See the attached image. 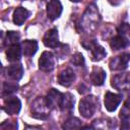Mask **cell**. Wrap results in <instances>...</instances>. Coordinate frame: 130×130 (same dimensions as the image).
Returning <instances> with one entry per match:
<instances>
[{
    "mask_svg": "<svg viewBox=\"0 0 130 130\" xmlns=\"http://www.w3.org/2000/svg\"><path fill=\"white\" fill-rule=\"evenodd\" d=\"M31 116L38 119H46L50 115L51 107L49 106L46 98H37L30 107Z\"/></svg>",
    "mask_w": 130,
    "mask_h": 130,
    "instance_id": "cell-1",
    "label": "cell"
},
{
    "mask_svg": "<svg viewBox=\"0 0 130 130\" xmlns=\"http://www.w3.org/2000/svg\"><path fill=\"white\" fill-rule=\"evenodd\" d=\"M99 101L93 95L83 98L79 103V112L84 118H90L96 111Z\"/></svg>",
    "mask_w": 130,
    "mask_h": 130,
    "instance_id": "cell-2",
    "label": "cell"
},
{
    "mask_svg": "<svg viewBox=\"0 0 130 130\" xmlns=\"http://www.w3.org/2000/svg\"><path fill=\"white\" fill-rule=\"evenodd\" d=\"M112 86L118 90H128L130 89V72H122L116 74L112 78Z\"/></svg>",
    "mask_w": 130,
    "mask_h": 130,
    "instance_id": "cell-3",
    "label": "cell"
},
{
    "mask_svg": "<svg viewBox=\"0 0 130 130\" xmlns=\"http://www.w3.org/2000/svg\"><path fill=\"white\" fill-rule=\"evenodd\" d=\"M54 65H55L54 55L49 51L43 52V54L39 59V68L42 71L49 72L54 69Z\"/></svg>",
    "mask_w": 130,
    "mask_h": 130,
    "instance_id": "cell-4",
    "label": "cell"
},
{
    "mask_svg": "<svg viewBox=\"0 0 130 130\" xmlns=\"http://www.w3.org/2000/svg\"><path fill=\"white\" fill-rule=\"evenodd\" d=\"M87 15H83V26L86 29H89L91 25H96L95 23L99 21V13L93 5L88 6L85 12Z\"/></svg>",
    "mask_w": 130,
    "mask_h": 130,
    "instance_id": "cell-5",
    "label": "cell"
},
{
    "mask_svg": "<svg viewBox=\"0 0 130 130\" xmlns=\"http://www.w3.org/2000/svg\"><path fill=\"white\" fill-rule=\"evenodd\" d=\"M121 101H122V95L121 94L108 91L105 94V101H104L105 102V108L109 112H114L118 108Z\"/></svg>",
    "mask_w": 130,
    "mask_h": 130,
    "instance_id": "cell-6",
    "label": "cell"
},
{
    "mask_svg": "<svg viewBox=\"0 0 130 130\" xmlns=\"http://www.w3.org/2000/svg\"><path fill=\"white\" fill-rule=\"evenodd\" d=\"M130 60V55L128 53H123L110 61V69L111 70H123L127 67L128 62Z\"/></svg>",
    "mask_w": 130,
    "mask_h": 130,
    "instance_id": "cell-7",
    "label": "cell"
},
{
    "mask_svg": "<svg viewBox=\"0 0 130 130\" xmlns=\"http://www.w3.org/2000/svg\"><path fill=\"white\" fill-rule=\"evenodd\" d=\"M63 95H64V93L58 91L55 88H51L49 90L46 99H47V102H48L49 106L51 107V109H56V108L60 109L62 100H63Z\"/></svg>",
    "mask_w": 130,
    "mask_h": 130,
    "instance_id": "cell-8",
    "label": "cell"
},
{
    "mask_svg": "<svg viewBox=\"0 0 130 130\" xmlns=\"http://www.w3.org/2000/svg\"><path fill=\"white\" fill-rule=\"evenodd\" d=\"M63 7L59 0H51L47 5V15L51 20L57 19L62 13Z\"/></svg>",
    "mask_w": 130,
    "mask_h": 130,
    "instance_id": "cell-9",
    "label": "cell"
},
{
    "mask_svg": "<svg viewBox=\"0 0 130 130\" xmlns=\"http://www.w3.org/2000/svg\"><path fill=\"white\" fill-rule=\"evenodd\" d=\"M44 45L49 48H56L59 45V36H58V30L56 28L49 29L43 39Z\"/></svg>",
    "mask_w": 130,
    "mask_h": 130,
    "instance_id": "cell-10",
    "label": "cell"
},
{
    "mask_svg": "<svg viewBox=\"0 0 130 130\" xmlns=\"http://www.w3.org/2000/svg\"><path fill=\"white\" fill-rule=\"evenodd\" d=\"M20 108H21L20 101L17 98H14V96L9 98L8 100H6L5 103H4V106H3V110L9 115L17 114L20 111Z\"/></svg>",
    "mask_w": 130,
    "mask_h": 130,
    "instance_id": "cell-11",
    "label": "cell"
},
{
    "mask_svg": "<svg viewBox=\"0 0 130 130\" xmlns=\"http://www.w3.org/2000/svg\"><path fill=\"white\" fill-rule=\"evenodd\" d=\"M74 79H75V74L71 68H66L62 70L58 75V82L63 86H69Z\"/></svg>",
    "mask_w": 130,
    "mask_h": 130,
    "instance_id": "cell-12",
    "label": "cell"
},
{
    "mask_svg": "<svg viewBox=\"0 0 130 130\" xmlns=\"http://www.w3.org/2000/svg\"><path fill=\"white\" fill-rule=\"evenodd\" d=\"M23 75V68L20 64H12L6 69V76L14 81L19 80Z\"/></svg>",
    "mask_w": 130,
    "mask_h": 130,
    "instance_id": "cell-13",
    "label": "cell"
},
{
    "mask_svg": "<svg viewBox=\"0 0 130 130\" xmlns=\"http://www.w3.org/2000/svg\"><path fill=\"white\" fill-rule=\"evenodd\" d=\"M106 79V72L103 68L101 67H93L90 73V81L93 85L100 86L104 83Z\"/></svg>",
    "mask_w": 130,
    "mask_h": 130,
    "instance_id": "cell-14",
    "label": "cell"
},
{
    "mask_svg": "<svg viewBox=\"0 0 130 130\" xmlns=\"http://www.w3.org/2000/svg\"><path fill=\"white\" fill-rule=\"evenodd\" d=\"M20 47H21L22 54L24 56H26V57H30V56H32L37 52V50H38V43L35 40H25V41L21 42Z\"/></svg>",
    "mask_w": 130,
    "mask_h": 130,
    "instance_id": "cell-15",
    "label": "cell"
},
{
    "mask_svg": "<svg viewBox=\"0 0 130 130\" xmlns=\"http://www.w3.org/2000/svg\"><path fill=\"white\" fill-rule=\"evenodd\" d=\"M22 51H21V47L18 44H14V45H10L6 51V57L7 60L10 62H16L20 59V55H21Z\"/></svg>",
    "mask_w": 130,
    "mask_h": 130,
    "instance_id": "cell-16",
    "label": "cell"
},
{
    "mask_svg": "<svg viewBox=\"0 0 130 130\" xmlns=\"http://www.w3.org/2000/svg\"><path fill=\"white\" fill-rule=\"evenodd\" d=\"M129 45V41L126 37L122 36V35H118L112 38L111 42H110V46L113 50H120V49H124Z\"/></svg>",
    "mask_w": 130,
    "mask_h": 130,
    "instance_id": "cell-17",
    "label": "cell"
},
{
    "mask_svg": "<svg viewBox=\"0 0 130 130\" xmlns=\"http://www.w3.org/2000/svg\"><path fill=\"white\" fill-rule=\"evenodd\" d=\"M29 12L24 7H17L13 12V22L16 25H21L27 18Z\"/></svg>",
    "mask_w": 130,
    "mask_h": 130,
    "instance_id": "cell-18",
    "label": "cell"
},
{
    "mask_svg": "<svg viewBox=\"0 0 130 130\" xmlns=\"http://www.w3.org/2000/svg\"><path fill=\"white\" fill-rule=\"evenodd\" d=\"M90 51H91V60L92 61H101L102 59H104V57H106L105 49L98 44H94L90 48Z\"/></svg>",
    "mask_w": 130,
    "mask_h": 130,
    "instance_id": "cell-19",
    "label": "cell"
},
{
    "mask_svg": "<svg viewBox=\"0 0 130 130\" xmlns=\"http://www.w3.org/2000/svg\"><path fill=\"white\" fill-rule=\"evenodd\" d=\"M73 105H74V99H73V96L70 93H64L60 109L62 111H70L73 108Z\"/></svg>",
    "mask_w": 130,
    "mask_h": 130,
    "instance_id": "cell-20",
    "label": "cell"
},
{
    "mask_svg": "<svg viewBox=\"0 0 130 130\" xmlns=\"http://www.w3.org/2000/svg\"><path fill=\"white\" fill-rule=\"evenodd\" d=\"M20 39V36L17 31H8L6 34V38L4 40V43L6 45H14V44H18V41Z\"/></svg>",
    "mask_w": 130,
    "mask_h": 130,
    "instance_id": "cell-21",
    "label": "cell"
},
{
    "mask_svg": "<svg viewBox=\"0 0 130 130\" xmlns=\"http://www.w3.org/2000/svg\"><path fill=\"white\" fill-rule=\"evenodd\" d=\"M64 129H74V128H79L81 127V121L75 117H71L68 120L65 121V123L62 126Z\"/></svg>",
    "mask_w": 130,
    "mask_h": 130,
    "instance_id": "cell-22",
    "label": "cell"
},
{
    "mask_svg": "<svg viewBox=\"0 0 130 130\" xmlns=\"http://www.w3.org/2000/svg\"><path fill=\"white\" fill-rule=\"evenodd\" d=\"M17 88H18V85L14 82H11V81H6L4 82L3 84V94H6V95H9L15 91H17Z\"/></svg>",
    "mask_w": 130,
    "mask_h": 130,
    "instance_id": "cell-23",
    "label": "cell"
},
{
    "mask_svg": "<svg viewBox=\"0 0 130 130\" xmlns=\"http://www.w3.org/2000/svg\"><path fill=\"white\" fill-rule=\"evenodd\" d=\"M120 118L123 119H129L130 118V100H127L120 112Z\"/></svg>",
    "mask_w": 130,
    "mask_h": 130,
    "instance_id": "cell-24",
    "label": "cell"
},
{
    "mask_svg": "<svg viewBox=\"0 0 130 130\" xmlns=\"http://www.w3.org/2000/svg\"><path fill=\"white\" fill-rule=\"evenodd\" d=\"M71 63H73L76 66H83L84 65V58L80 53H76L71 58Z\"/></svg>",
    "mask_w": 130,
    "mask_h": 130,
    "instance_id": "cell-25",
    "label": "cell"
},
{
    "mask_svg": "<svg viewBox=\"0 0 130 130\" xmlns=\"http://www.w3.org/2000/svg\"><path fill=\"white\" fill-rule=\"evenodd\" d=\"M118 32L126 38L130 37V25L128 23H122L118 28Z\"/></svg>",
    "mask_w": 130,
    "mask_h": 130,
    "instance_id": "cell-26",
    "label": "cell"
},
{
    "mask_svg": "<svg viewBox=\"0 0 130 130\" xmlns=\"http://www.w3.org/2000/svg\"><path fill=\"white\" fill-rule=\"evenodd\" d=\"M0 128L2 130H4V129H11L12 130V129H16L17 128V124L15 122H8V121H6L3 124H1Z\"/></svg>",
    "mask_w": 130,
    "mask_h": 130,
    "instance_id": "cell-27",
    "label": "cell"
},
{
    "mask_svg": "<svg viewBox=\"0 0 130 130\" xmlns=\"http://www.w3.org/2000/svg\"><path fill=\"white\" fill-rule=\"evenodd\" d=\"M121 128H124V129H130V118H129V119H123V120H122Z\"/></svg>",
    "mask_w": 130,
    "mask_h": 130,
    "instance_id": "cell-28",
    "label": "cell"
},
{
    "mask_svg": "<svg viewBox=\"0 0 130 130\" xmlns=\"http://www.w3.org/2000/svg\"><path fill=\"white\" fill-rule=\"evenodd\" d=\"M71 2H79V1H81V0H70Z\"/></svg>",
    "mask_w": 130,
    "mask_h": 130,
    "instance_id": "cell-29",
    "label": "cell"
}]
</instances>
